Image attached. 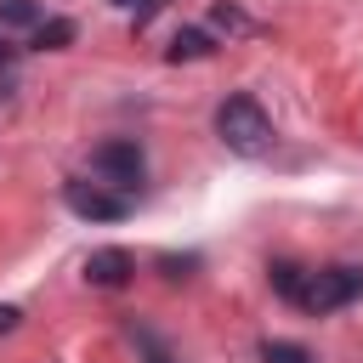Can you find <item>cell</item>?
Returning <instances> with one entry per match:
<instances>
[{"instance_id": "1", "label": "cell", "mask_w": 363, "mask_h": 363, "mask_svg": "<svg viewBox=\"0 0 363 363\" xmlns=\"http://www.w3.org/2000/svg\"><path fill=\"white\" fill-rule=\"evenodd\" d=\"M216 136H221V147L227 153H238V159H261V153H272V119H267V108L250 96V91H233L221 108H216Z\"/></svg>"}, {"instance_id": "2", "label": "cell", "mask_w": 363, "mask_h": 363, "mask_svg": "<svg viewBox=\"0 0 363 363\" xmlns=\"http://www.w3.org/2000/svg\"><path fill=\"white\" fill-rule=\"evenodd\" d=\"M363 295V267H323V272H306V284H301V312H312V318H323V312H340V306H352Z\"/></svg>"}, {"instance_id": "3", "label": "cell", "mask_w": 363, "mask_h": 363, "mask_svg": "<svg viewBox=\"0 0 363 363\" xmlns=\"http://www.w3.org/2000/svg\"><path fill=\"white\" fill-rule=\"evenodd\" d=\"M91 176L102 182V187H113V193H136L142 187V176H147V159H142V147L136 142H102L96 153H91Z\"/></svg>"}, {"instance_id": "4", "label": "cell", "mask_w": 363, "mask_h": 363, "mask_svg": "<svg viewBox=\"0 0 363 363\" xmlns=\"http://www.w3.org/2000/svg\"><path fill=\"white\" fill-rule=\"evenodd\" d=\"M62 204H68L74 216H85V221H125V216H130V199H125V193H113V187H102V182H85V176L62 182Z\"/></svg>"}, {"instance_id": "5", "label": "cell", "mask_w": 363, "mask_h": 363, "mask_svg": "<svg viewBox=\"0 0 363 363\" xmlns=\"http://www.w3.org/2000/svg\"><path fill=\"white\" fill-rule=\"evenodd\" d=\"M130 278H136V255H130V250L102 244V250L85 255V284H91V289H125Z\"/></svg>"}, {"instance_id": "6", "label": "cell", "mask_w": 363, "mask_h": 363, "mask_svg": "<svg viewBox=\"0 0 363 363\" xmlns=\"http://www.w3.org/2000/svg\"><path fill=\"white\" fill-rule=\"evenodd\" d=\"M210 51H216L210 28H182V34L164 45V57H170V62H199V57H210Z\"/></svg>"}, {"instance_id": "7", "label": "cell", "mask_w": 363, "mask_h": 363, "mask_svg": "<svg viewBox=\"0 0 363 363\" xmlns=\"http://www.w3.org/2000/svg\"><path fill=\"white\" fill-rule=\"evenodd\" d=\"M45 6L40 0H0V28H40Z\"/></svg>"}, {"instance_id": "8", "label": "cell", "mask_w": 363, "mask_h": 363, "mask_svg": "<svg viewBox=\"0 0 363 363\" xmlns=\"http://www.w3.org/2000/svg\"><path fill=\"white\" fill-rule=\"evenodd\" d=\"M68 40H74V23H68V17H45V23L28 34V45H34V51H62Z\"/></svg>"}, {"instance_id": "9", "label": "cell", "mask_w": 363, "mask_h": 363, "mask_svg": "<svg viewBox=\"0 0 363 363\" xmlns=\"http://www.w3.org/2000/svg\"><path fill=\"white\" fill-rule=\"evenodd\" d=\"M267 278H272V289L295 306V301H301V284H306V267H295V261H272V267H267Z\"/></svg>"}, {"instance_id": "10", "label": "cell", "mask_w": 363, "mask_h": 363, "mask_svg": "<svg viewBox=\"0 0 363 363\" xmlns=\"http://www.w3.org/2000/svg\"><path fill=\"white\" fill-rule=\"evenodd\" d=\"M261 363H318V357L295 340H261Z\"/></svg>"}, {"instance_id": "11", "label": "cell", "mask_w": 363, "mask_h": 363, "mask_svg": "<svg viewBox=\"0 0 363 363\" xmlns=\"http://www.w3.org/2000/svg\"><path fill=\"white\" fill-rule=\"evenodd\" d=\"M210 28H221V34H250V17H244L238 6H216V11H210Z\"/></svg>"}, {"instance_id": "12", "label": "cell", "mask_w": 363, "mask_h": 363, "mask_svg": "<svg viewBox=\"0 0 363 363\" xmlns=\"http://www.w3.org/2000/svg\"><path fill=\"white\" fill-rule=\"evenodd\" d=\"M159 267H164V278H187L199 261H193V255H182V261H176V255H159Z\"/></svg>"}, {"instance_id": "13", "label": "cell", "mask_w": 363, "mask_h": 363, "mask_svg": "<svg viewBox=\"0 0 363 363\" xmlns=\"http://www.w3.org/2000/svg\"><path fill=\"white\" fill-rule=\"evenodd\" d=\"M23 323V306H11V301H0V335H11Z\"/></svg>"}, {"instance_id": "14", "label": "cell", "mask_w": 363, "mask_h": 363, "mask_svg": "<svg viewBox=\"0 0 363 363\" xmlns=\"http://www.w3.org/2000/svg\"><path fill=\"white\" fill-rule=\"evenodd\" d=\"M17 51H23V45H17V40H6V28H0V68H6V62H17Z\"/></svg>"}, {"instance_id": "15", "label": "cell", "mask_w": 363, "mask_h": 363, "mask_svg": "<svg viewBox=\"0 0 363 363\" xmlns=\"http://www.w3.org/2000/svg\"><path fill=\"white\" fill-rule=\"evenodd\" d=\"M113 6H136V0H113Z\"/></svg>"}]
</instances>
